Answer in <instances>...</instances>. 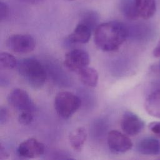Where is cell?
I'll return each mask as SVG.
<instances>
[{
	"mask_svg": "<svg viewBox=\"0 0 160 160\" xmlns=\"http://www.w3.org/2000/svg\"><path fill=\"white\" fill-rule=\"evenodd\" d=\"M149 129L150 131L160 138V121H153L149 124Z\"/></svg>",
	"mask_w": 160,
	"mask_h": 160,
	"instance_id": "44dd1931",
	"label": "cell"
},
{
	"mask_svg": "<svg viewBox=\"0 0 160 160\" xmlns=\"http://www.w3.org/2000/svg\"><path fill=\"white\" fill-rule=\"evenodd\" d=\"M81 82L89 87H95L98 82V73L97 71L89 67H86L78 72Z\"/></svg>",
	"mask_w": 160,
	"mask_h": 160,
	"instance_id": "9a60e30c",
	"label": "cell"
},
{
	"mask_svg": "<svg viewBox=\"0 0 160 160\" xmlns=\"http://www.w3.org/2000/svg\"><path fill=\"white\" fill-rule=\"evenodd\" d=\"M8 103L14 109L21 111L33 112L34 104L28 92L19 88L11 91L7 98Z\"/></svg>",
	"mask_w": 160,
	"mask_h": 160,
	"instance_id": "5b68a950",
	"label": "cell"
},
{
	"mask_svg": "<svg viewBox=\"0 0 160 160\" xmlns=\"http://www.w3.org/2000/svg\"><path fill=\"white\" fill-rule=\"evenodd\" d=\"M9 112L6 108L1 107L0 109V124H3L8 120Z\"/></svg>",
	"mask_w": 160,
	"mask_h": 160,
	"instance_id": "7402d4cb",
	"label": "cell"
},
{
	"mask_svg": "<svg viewBox=\"0 0 160 160\" xmlns=\"http://www.w3.org/2000/svg\"><path fill=\"white\" fill-rule=\"evenodd\" d=\"M138 152L145 155L160 154V141L153 138H145L141 139L136 145Z\"/></svg>",
	"mask_w": 160,
	"mask_h": 160,
	"instance_id": "8fae6325",
	"label": "cell"
},
{
	"mask_svg": "<svg viewBox=\"0 0 160 160\" xmlns=\"http://www.w3.org/2000/svg\"><path fill=\"white\" fill-rule=\"evenodd\" d=\"M8 156L7 152L5 151V150L3 149L2 147L1 146L0 148V159H6Z\"/></svg>",
	"mask_w": 160,
	"mask_h": 160,
	"instance_id": "cb8c5ba5",
	"label": "cell"
},
{
	"mask_svg": "<svg viewBox=\"0 0 160 160\" xmlns=\"http://www.w3.org/2000/svg\"><path fill=\"white\" fill-rule=\"evenodd\" d=\"M159 69H160V63H159Z\"/></svg>",
	"mask_w": 160,
	"mask_h": 160,
	"instance_id": "484cf974",
	"label": "cell"
},
{
	"mask_svg": "<svg viewBox=\"0 0 160 160\" xmlns=\"http://www.w3.org/2000/svg\"><path fill=\"white\" fill-rule=\"evenodd\" d=\"M98 17L96 12L89 11L86 12L83 16L82 17V19L80 22L88 25L92 30L96 28V24L98 22Z\"/></svg>",
	"mask_w": 160,
	"mask_h": 160,
	"instance_id": "ac0fdd59",
	"label": "cell"
},
{
	"mask_svg": "<svg viewBox=\"0 0 160 160\" xmlns=\"http://www.w3.org/2000/svg\"><path fill=\"white\" fill-rule=\"evenodd\" d=\"M128 36V29L122 22L109 21L96 27L94 31V42L103 51H114L119 49Z\"/></svg>",
	"mask_w": 160,
	"mask_h": 160,
	"instance_id": "6da1fadb",
	"label": "cell"
},
{
	"mask_svg": "<svg viewBox=\"0 0 160 160\" xmlns=\"http://www.w3.org/2000/svg\"><path fill=\"white\" fill-rule=\"evenodd\" d=\"M33 120L32 112L30 111H23L21 112V114L19 115L18 121L19 122L23 125L29 124Z\"/></svg>",
	"mask_w": 160,
	"mask_h": 160,
	"instance_id": "d6986e66",
	"label": "cell"
},
{
	"mask_svg": "<svg viewBox=\"0 0 160 160\" xmlns=\"http://www.w3.org/2000/svg\"><path fill=\"white\" fill-rule=\"evenodd\" d=\"M107 142L111 151L116 153L125 152L132 146L131 140L126 135L116 130L108 132Z\"/></svg>",
	"mask_w": 160,
	"mask_h": 160,
	"instance_id": "52a82bcc",
	"label": "cell"
},
{
	"mask_svg": "<svg viewBox=\"0 0 160 160\" xmlns=\"http://www.w3.org/2000/svg\"><path fill=\"white\" fill-rule=\"evenodd\" d=\"M153 55L156 58H159L160 57V41L157 44L156 46L153 50Z\"/></svg>",
	"mask_w": 160,
	"mask_h": 160,
	"instance_id": "603a6c76",
	"label": "cell"
},
{
	"mask_svg": "<svg viewBox=\"0 0 160 160\" xmlns=\"http://www.w3.org/2000/svg\"><path fill=\"white\" fill-rule=\"evenodd\" d=\"M18 70L21 76L33 88H40L46 80V72L42 64L37 59L28 58L18 62Z\"/></svg>",
	"mask_w": 160,
	"mask_h": 160,
	"instance_id": "7a4b0ae2",
	"label": "cell"
},
{
	"mask_svg": "<svg viewBox=\"0 0 160 160\" xmlns=\"http://www.w3.org/2000/svg\"><path fill=\"white\" fill-rule=\"evenodd\" d=\"M9 14L8 5L2 1H0V20L1 21L6 19Z\"/></svg>",
	"mask_w": 160,
	"mask_h": 160,
	"instance_id": "ffe728a7",
	"label": "cell"
},
{
	"mask_svg": "<svg viewBox=\"0 0 160 160\" xmlns=\"http://www.w3.org/2000/svg\"><path fill=\"white\" fill-rule=\"evenodd\" d=\"M92 31L88 25L79 22L72 33L68 36V40L71 43H87L90 39Z\"/></svg>",
	"mask_w": 160,
	"mask_h": 160,
	"instance_id": "30bf717a",
	"label": "cell"
},
{
	"mask_svg": "<svg viewBox=\"0 0 160 160\" xmlns=\"http://www.w3.org/2000/svg\"><path fill=\"white\" fill-rule=\"evenodd\" d=\"M87 139L86 130L82 127H79L71 132L69 141L72 148L76 151H80Z\"/></svg>",
	"mask_w": 160,
	"mask_h": 160,
	"instance_id": "5bb4252c",
	"label": "cell"
},
{
	"mask_svg": "<svg viewBox=\"0 0 160 160\" xmlns=\"http://www.w3.org/2000/svg\"><path fill=\"white\" fill-rule=\"evenodd\" d=\"M145 126L144 122L136 114L126 111L121 118V127L123 132L128 136H135L141 132Z\"/></svg>",
	"mask_w": 160,
	"mask_h": 160,
	"instance_id": "ba28073f",
	"label": "cell"
},
{
	"mask_svg": "<svg viewBox=\"0 0 160 160\" xmlns=\"http://www.w3.org/2000/svg\"><path fill=\"white\" fill-rule=\"evenodd\" d=\"M81 104L78 96L71 92L62 91L57 94L54 104L57 114L64 119H68L78 111Z\"/></svg>",
	"mask_w": 160,
	"mask_h": 160,
	"instance_id": "3957f363",
	"label": "cell"
},
{
	"mask_svg": "<svg viewBox=\"0 0 160 160\" xmlns=\"http://www.w3.org/2000/svg\"><path fill=\"white\" fill-rule=\"evenodd\" d=\"M121 10L124 16L129 19L135 20L139 17L134 0H124L121 5Z\"/></svg>",
	"mask_w": 160,
	"mask_h": 160,
	"instance_id": "2e32d148",
	"label": "cell"
},
{
	"mask_svg": "<svg viewBox=\"0 0 160 160\" xmlns=\"http://www.w3.org/2000/svg\"><path fill=\"white\" fill-rule=\"evenodd\" d=\"M17 64L18 61L14 56L6 52L0 53V66L1 68L11 69L17 66Z\"/></svg>",
	"mask_w": 160,
	"mask_h": 160,
	"instance_id": "e0dca14e",
	"label": "cell"
},
{
	"mask_svg": "<svg viewBox=\"0 0 160 160\" xmlns=\"http://www.w3.org/2000/svg\"><path fill=\"white\" fill-rule=\"evenodd\" d=\"M144 108L149 114L160 119V90L153 92L146 98Z\"/></svg>",
	"mask_w": 160,
	"mask_h": 160,
	"instance_id": "4fadbf2b",
	"label": "cell"
},
{
	"mask_svg": "<svg viewBox=\"0 0 160 160\" xmlns=\"http://www.w3.org/2000/svg\"><path fill=\"white\" fill-rule=\"evenodd\" d=\"M68 1H73V0H68Z\"/></svg>",
	"mask_w": 160,
	"mask_h": 160,
	"instance_id": "4316f807",
	"label": "cell"
},
{
	"mask_svg": "<svg viewBox=\"0 0 160 160\" xmlns=\"http://www.w3.org/2000/svg\"><path fill=\"white\" fill-rule=\"evenodd\" d=\"M21 1L28 2V3H36L39 1H41L42 0H21Z\"/></svg>",
	"mask_w": 160,
	"mask_h": 160,
	"instance_id": "d4e9b609",
	"label": "cell"
},
{
	"mask_svg": "<svg viewBox=\"0 0 160 160\" xmlns=\"http://www.w3.org/2000/svg\"><path fill=\"white\" fill-rule=\"evenodd\" d=\"M89 63V54L82 49L70 51L66 54L64 60V64L68 69L78 73L88 67Z\"/></svg>",
	"mask_w": 160,
	"mask_h": 160,
	"instance_id": "277c9868",
	"label": "cell"
},
{
	"mask_svg": "<svg viewBox=\"0 0 160 160\" xmlns=\"http://www.w3.org/2000/svg\"><path fill=\"white\" fill-rule=\"evenodd\" d=\"M44 144L35 138H29L20 143L17 152L19 156L25 158H36L44 153Z\"/></svg>",
	"mask_w": 160,
	"mask_h": 160,
	"instance_id": "9c48e42d",
	"label": "cell"
},
{
	"mask_svg": "<svg viewBox=\"0 0 160 160\" xmlns=\"http://www.w3.org/2000/svg\"><path fill=\"white\" fill-rule=\"evenodd\" d=\"M6 46L13 52L28 53L33 51L36 46L34 39L29 34H14L8 38Z\"/></svg>",
	"mask_w": 160,
	"mask_h": 160,
	"instance_id": "8992f818",
	"label": "cell"
},
{
	"mask_svg": "<svg viewBox=\"0 0 160 160\" xmlns=\"http://www.w3.org/2000/svg\"><path fill=\"white\" fill-rule=\"evenodd\" d=\"M134 2L139 16L142 19H149L155 14V0H134Z\"/></svg>",
	"mask_w": 160,
	"mask_h": 160,
	"instance_id": "7c38bea8",
	"label": "cell"
}]
</instances>
